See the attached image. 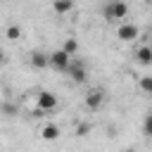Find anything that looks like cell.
Instances as JSON below:
<instances>
[{
    "label": "cell",
    "instance_id": "cell-14",
    "mask_svg": "<svg viewBox=\"0 0 152 152\" xmlns=\"http://www.w3.org/2000/svg\"><path fill=\"white\" fill-rule=\"evenodd\" d=\"M5 36H7L10 40H19V38H21V28H19L17 24H12V26H7V31H5Z\"/></svg>",
    "mask_w": 152,
    "mask_h": 152
},
{
    "label": "cell",
    "instance_id": "cell-2",
    "mask_svg": "<svg viewBox=\"0 0 152 152\" xmlns=\"http://www.w3.org/2000/svg\"><path fill=\"white\" fill-rule=\"evenodd\" d=\"M74 57H69L64 50H55V52H50L48 55V66H52V69H57V71H64L66 74V69H69V62H71Z\"/></svg>",
    "mask_w": 152,
    "mask_h": 152
},
{
    "label": "cell",
    "instance_id": "cell-1",
    "mask_svg": "<svg viewBox=\"0 0 152 152\" xmlns=\"http://www.w3.org/2000/svg\"><path fill=\"white\" fill-rule=\"evenodd\" d=\"M102 17L104 21H119V19H126L128 17V5L121 2V0H112L102 7Z\"/></svg>",
    "mask_w": 152,
    "mask_h": 152
},
{
    "label": "cell",
    "instance_id": "cell-18",
    "mask_svg": "<svg viewBox=\"0 0 152 152\" xmlns=\"http://www.w3.org/2000/svg\"><path fill=\"white\" fill-rule=\"evenodd\" d=\"M124 152H133V150H124Z\"/></svg>",
    "mask_w": 152,
    "mask_h": 152
},
{
    "label": "cell",
    "instance_id": "cell-13",
    "mask_svg": "<svg viewBox=\"0 0 152 152\" xmlns=\"http://www.w3.org/2000/svg\"><path fill=\"white\" fill-rule=\"evenodd\" d=\"M138 88H140L145 95H150V97H152V76H140V81H138Z\"/></svg>",
    "mask_w": 152,
    "mask_h": 152
},
{
    "label": "cell",
    "instance_id": "cell-10",
    "mask_svg": "<svg viewBox=\"0 0 152 152\" xmlns=\"http://www.w3.org/2000/svg\"><path fill=\"white\" fill-rule=\"evenodd\" d=\"M0 114L7 116V119H12V116L19 114V107H17L14 102H0Z\"/></svg>",
    "mask_w": 152,
    "mask_h": 152
},
{
    "label": "cell",
    "instance_id": "cell-5",
    "mask_svg": "<svg viewBox=\"0 0 152 152\" xmlns=\"http://www.w3.org/2000/svg\"><path fill=\"white\" fill-rule=\"evenodd\" d=\"M38 109L45 112V114L55 112V109H57V95L50 93V90H40V93H38Z\"/></svg>",
    "mask_w": 152,
    "mask_h": 152
},
{
    "label": "cell",
    "instance_id": "cell-9",
    "mask_svg": "<svg viewBox=\"0 0 152 152\" xmlns=\"http://www.w3.org/2000/svg\"><path fill=\"white\" fill-rule=\"evenodd\" d=\"M31 66H36V69L48 66V55L40 52V50H33V52H31Z\"/></svg>",
    "mask_w": 152,
    "mask_h": 152
},
{
    "label": "cell",
    "instance_id": "cell-11",
    "mask_svg": "<svg viewBox=\"0 0 152 152\" xmlns=\"http://www.w3.org/2000/svg\"><path fill=\"white\" fill-rule=\"evenodd\" d=\"M62 50H64L69 57H76V52H78V40H76V38H66L64 45H62Z\"/></svg>",
    "mask_w": 152,
    "mask_h": 152
},
{
    "label": "cell",
    "instance_id": "cell-3",
    "mask_svg": "<svg viewBox=\"0 0 152 152\" xmlns=\"http://www.w3.org/2000/svg\"><path fill=\"white\" fill-rule=\"evenodd\" d=\"M66 74H69V78H71L74 83H86V78H88L86 64H83L81 59H76V57L69 62V69H66Z\"/></svg>",
    "mask_w": 152,
    "mask_h": 152
},
{
    "label": "cell",
    "instance_id": "cell-4",
    "mask_svg": "<svg viewBox=\"0 0 152 152\" xmlns=\"http://www.w3.org/2000/svg\"><path fill=\"white\" fill-rule=\"evenodd\" d=\"M138 36H140V28H138L135 24H131V21H124V24H119V28H116V38L124 40V43H131V40H135Z\"/></svg>",
    "mask_w": 152,
    "mask_h": 152
},
{
    "label": "cell",
    "instance_id": "cell-12",
    "mask_svg": "<svg viewBox=\"0 0 152 152\" xmlns=\"http://www.w3.org/2000/svg\"><path fill=\"white\" fill-rule=\"evenodd\" d=\"M52 10H55L57 14H66V12H71V10H74V2H71V0H59V2H55V5H52Z\"/></svg>",
    "mask_w": 152,
    "mask_h": 152
},
{
    "label": "cell",
    "instance_id": "cell-7",
    "mask_svg": "<svg viewBox=\"0 0 152 152\" xmlns=\"http://www.w3.org/2000/svg\"><path fill=\"white\" fill-rule=\"evenodd\" d=\"M133 57H135V62H138V64L150 66V64H152V48H150V45H140V48L133 52Z\"/></svg>",
    "mask_w": 152,
    "mask_h": 152
},
{
    "label": "cell",
    "instance_id": "cell-17",
    "mask_svg": "<svg viewBox=\"0 0 152 152\" xmlns=\"http://www.w3.org/2000/svg\"><path fill=\"white\" fill-rule=\"evenodd\" d=\"M2 64H5V50L0 48V66H2Z\"/></svg>",
    "mask_w": 152,
    "mask_h": 152
},
{
    "label": "cell",
    "instance_id": "cell-6",
    "mask_svg": "<svg viewBox=\"0 0 152 152\" xmlns=\"http://www.w3.org/2000/svg\"><path fill=\"white\" fill-rule=\"evenodd\" d=\"M102 102H104V90H100V88H93V90H88V95H86V107L88 109H100L102 107Z\"/></svg>",
    "mask_w": 152,
    "mask_h": 152
},
{
    "label": "cell",
    "instance_id": "cell-16",
    "mask_svg": "<svg viewBox=\"0 0 152 152\" xmlns=\"http://www.w3.org/2000/svg\"><path fill=\"white\" fill-rule=\"evenodd\" d=\"M90 133V124H86V121H81V124H76V135H88Z\"/></svg>",
    "mask_w": 152,
    "mask_h": 152
},
{
    "label": "cell",
    "instance_id": "cell-8",
    "mask_svg": "<svg viewBox=\"0 0 152 152\" xmlns=\"http://www.w3.org/2000/svg\"><path fill=\"white\" fill-rule=\"evenodd\" d=\"M40 138H43V140H57V138H59V126H55V124L43 126V128H40Z\"/></svg>",
    "mask_w": 152,
    "mask_h": 152
},
{
    "label": "cell",
    "instance_id": "cell-15",
    "mask_svg": "<svg viewBox=\"0 0 152 152\" xmlns=\"http://www.w3.org/2000/svg\"><path fill=\"white\" fill-rule=\"evenodd\" d=\"M142 133H145L147 138H152V114H147V116L142 119Z\"/></svg>",
    "mask_w": 152,
    "mask_h": 152
}]
</instances>
